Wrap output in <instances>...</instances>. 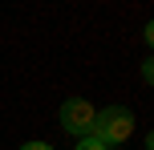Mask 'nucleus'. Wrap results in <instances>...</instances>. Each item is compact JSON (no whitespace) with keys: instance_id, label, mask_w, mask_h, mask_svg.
<instances>
[{"instance_id":"f03ea898","label":"nucleus","mask_w":154,"mask_h":150,"mask_svg":"<svg viewBox=\"0 0 154 150\" xmlns=\"http://www.w3.org/2000/svg\"><path fill=\"white\" fill-rule=\"evenodd\" d=\"M61 126H65V134H77V138H89L93 134V118H97V110H93L85 97H65V106H61Z\"/></svg>"},{"instance_id":"20e7f679","label":"nucleus","mask_w":154,"mask_h":150,"mask_svg":"<svg viewBox=\"0 0 154 150\" xmlns=\"http://www.w3.org/2000/svg\"><path fill=\"white\" fill-rule=\"evenodd\" d=\"M20 150H53V146H49V142H24Z\"/></svg>"},{"instance_id":"7ed1b4c3","label":"nucleus","mask_w":154,"mask_h":150,"mask_svg":"<svg viewBox=\"0 0 154 150\" xmlns=\"http://www.w3.org/2000/svg\"><path fill=\"white\" fill-rule=\"evenodd\" d=\"M77 150H109V146L101 142V138H93V134H89V138H77Z\"/></svg>"},{"instance_id":"f257e3e1","label":"nucleus","mask_w":154,"mask_h":150,"mask_svg":"<svg viewBox=\"0 0 154 150\" xmlns=\"http://www.w3.org/2000/svg\"><path fill=\"white\" fill-rule=\"evenodd\" d=\"M134 130V114L126 110V106H106V110H97V118H93V138H101L109 150L118 142H126Z\"/></svg>"}]
</instances>
